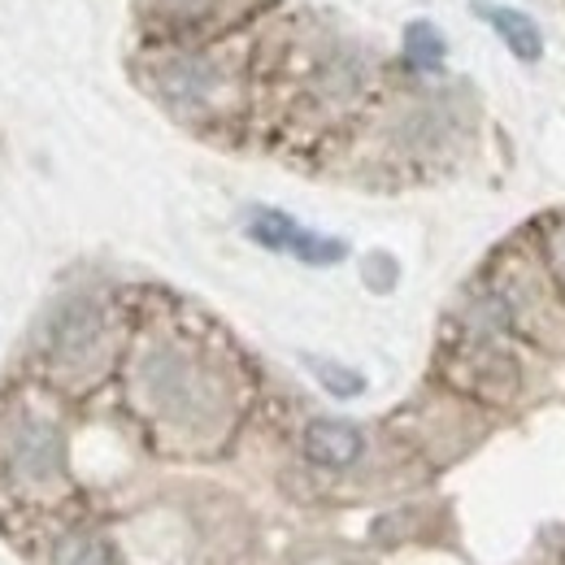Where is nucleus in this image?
I'll return each instance as SVG.
<instances>
[{
  "label": "nucleus",
  "instance_id": "1",
  "mask_svg": "<svg viewBox=\"0 0 565 565\" xmlns=\"http://www.w3.org/2000/svg\"><path fill=\"white\" fill-rule=\"evenodd\" d=\"M105 349V313L96 300H62L44 322V353L62 370H83Z\"/></svg>",
  "mask_w": 565,
  "mask_h": 565
},
{
  "label": "nucleus",
  "instance_id": "2",
  "mask_svg": "<svg viewBox=\"0 0 565 565\" xmlns=\"http://www.w3.org/2000/svg\"><path fill=\"white\" fill-rule=\"evenodd\" d=\"M248 235H253L257 244L275 248V253H291V257L309 262V266H331V262H340V257L349 253V248H344V239L313 235V231H305L300 222H291V217H287V213H279V210H257V213H253Z\"/></svg>",
  "mask_w": 565,
  "mask_h": 565
},
{
  "label": "nucleus",
  "instance_id": "3",
  "mask_svg": "<svg viewBox=\"0 0 565 565\" xmlns=\"http://www.w3.org/2000/svg\"><path fill=\"white\" fill-rule=\"evenodd\" d=\"M9 461L22 483H49L62 475V435L49 423H22L13 435Z\"/></svg>",
  "mask_w": 565,
  "mask_h": 565
},
{
  "label": "nucleus",
  "instance_id": "4",
  "mask_svg": "<svg viewBox=\"0 0 565 565\" xmlns=\"http://www.w3.org/2000/svg\"><path fill=\"white\" fill-rule=\"evenodd\" d=\"M143 383H148V396L157 401V409H166V414H188L196 405V370L174 353L148 356Z\"/></svg>",
  "mask_w": 565,
  "mask_h": 565
},
{
  "label": "nucleus",
  "instance_id": "5",
  "mask_svg": "<svg viewBox=\"0 0 565 565\" xmlns=\"http://www.w3.org/2000/svg\"><path fill=\"white\" fill-rule=\"evenodd\" d=\"M365 439L353 423H340V418H318L305 430V457L327 466V470H344L361 457Z\"/></svg>",
  "mask_w": 565,
  "mask_h": 565
},
{
  "label": "nucleus",
  "instance_id": "6",
  "mask_svg": "<svg viewBox=\"0 0 565 565\" xmlns=\"http://www.w3.org/2000/svg\"><path fill=\"white\" fill-rule=\"evenodd\" d=\"M157 78H161L166 100H174V105H205L217 92V71L205 57H174L161 66Z\"/></svg>",
  "mask_w": 565,
  "mask_h": 565
},
{
  "label": "nucleus",
  "instance_id": "7",
  "mask_svg": "<svg viewBox=\"0 0 565 565\" xmlns=\"http://www.w3.org/2000/svg\"><path fill=\"white\" fill-rule=\"evenodd\" d=\"M483 18L492 22V31L504 40V49L513 53V57H522V62H535L540 53H544V35H540V26L522 13V9H504V4H483Z\"/></svg>",
  "mask_w": 565,
  "mask_h": 565
},
{
  "label": "nucleus",
  "instance_id": "8",
  "mask_svg": "<svg viewBox=\"0 0 565 565\" xmlns=\"http://www.w3.org/2000/svg\"><path fill=\"white\" fill-rule=\"evenodd\" d=\"M405 53H409L414 66L435 71V66L444 62V35H439L430 22H414V26L405 31Z\"/></svg>",
  "mask_w": 565,
  "mask_h": 565
},
{
  "label": "nucleus",
  "instance_id": "9",
  "mask_svg": "<svg viewBox=\"0 0 565 565\" xmlns=\"http://www.w3.org/2000/svg\"><path fill=\"white\" fill-rule=\"evenodd\" d=\"M57 565H109V548L96 535H66L57 548Z\"/></svg>",
  "mask_w": 565,
  "mask_h": 565
},
{
  "label": "nucleus",
  "instance_id": "10",
  "mask_svg": "<svg viewBox=\"0 0 565 565\" xmlns=\"http://www.w3.org/2000/svg\"><path fill=\"white\" fill-rule=\"evenodd\" d=\"M309 365H313L318 383H322L327 392H335V396H356V392L365 387V379H361L356 370H344V365H331V361H309Z\"/></svg>",
  "mask_w": 565,
  "mask_h": 565
}]
</instances>
